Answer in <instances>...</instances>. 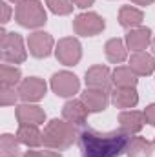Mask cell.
Here are the masks:
<instances>
[{
	"instance_id": "6da1fadb",
	"label": "cell",
	"mask_w": 155,
	"mask_h": 157,
	"mask_svg": "<svg viewBox=\"0 0 155 157\" xmlns=\"http://www.w3.org/2000/svg\"><path fill=\"white\" fill-rule=\"evenodd\" d=\"M128 141V135L120 130L110 133L84 130L78 135L82 157H119L122 152H126Z\"/></svg>"
},
{
	"instance_id": "7a4b0ae2",
	"label": "cell",
	"mask_w": 155,
	"mask_h": 157,
	"mask_svg": "<svg viewBox=\"0 0 155 157\" xmlns=\"http://www.w3.org/2000/svg\"><path fill=\"white\" fill-rule=\"evenodd\" d=\"M75 139H77V133H75L73 124H70L68 121H60V119L49 121L42 132V143L49 150L70 148L75 143Z\"/></svg>"
},
{
	"instance_id": "3957f363",
	"label": "cell",
	"mask_w": 155,
	"mask_h": 157,
	"mask_svg": "<svg viewBox=\"0 0 155 157\" xmlns=\"http://www.w3.org/2000/svg\"><path fill=\"white\" fill-rule=\"evenodd\" d=\"M15 20L28 29H39L47 22V13L40 0H24L17 4Z\"/></svg>"
},
{
	"instance_id": "277c9868",
	"label": "cell",
	"mask_w": 155,
	"mask_h": 157,
	"mask_svg": "<svg viewBox=\"0 0 155 157\" xmlns=\"http://www.w3.org/2000/svg\"><path fill=\"white\" fill-rule=\"evenodd\" d=\"M0 55L6 64H22L28 57V51L24 48V40L15 31H2L0 39Z\"/></svg>"
},
{
	"instance_id": "5b68a950",
	"label": "cell",
	"mask_w": 155,
	"mask_h": 157,
	"mask_svg": "<svg viewBox=\"0 0 155 157\" xmlns=\"http://www.w3.org/2000/svg\"><path fill=\"white\" fill-rule=\"evenodd\" d=\"M104 28H106L104 18L95 11H84L73 20V31L80 37H95L102 33Z\"/></svg>"
},
{
	"instance_id": "8992f818",
	"label": "cell",
	"mask_w": 155,
	"mask_h": 157,
	"mask_svg": "<svg viewBox=\"0 0 155 157\" xmlns=\"http://www.w3.org/2000/svg\"><path fill=\"white\" fill-rule=\"evenodd\" d=\"M55 57L64 66H75L82 59V46L75 37H64L55 46Z\"/></svg>"
},
{
	"instance_id": "52a82bcc",
	"label": "cell",
	"mask_w": 155,
	"mask_h": 157,
	"mask_svg": "<svg viewBox=\"0 0 155 157\" xmlns=\"http://www.w3.org/2000/svg\"><path fill=\"white\" fill-rule=\"evenodd\" d=\"M49 86H51V90H53V93H55L57 97H66V99H70V97H73L75 93H78V90H80V80H78V77L75 73H71V71H57V73H53Z\"/></svg>"
},
{
	"instance_id": "ba28073f",
	"label": "cell",
	"mask_w": 155,
	"mask_h": 157,
	"mask_svg": "<svg viewBox=\"0 0 155 157\" xmlns=\"http://www.w3.org/2000/svg\"><path fill=\"white\" fill-rule=\"evenodd\" d=\"M17 90H18V97L22 102H39L44 99L47 91V84L39 77H28L22 78Z\"/></svg>"
},
{
	"instance_id": "9c48e42d",
	"label": "cell",
	"mask_w": 155,
	"mask_h": 157,
	"mask_svg": "<svg viewBox=\"0 0 155 157\" xmlns=\"http://www.w3.org/2000/svg\"><path fill=\"white\" fill-rule=\"evenodd\" d=\"M55 40L46 31H35L28 37V49L35 59H46L55 51Z\"/></svg>"
},
{
	"instance_id": "30bf717a",
	"label": "cell",
	"mask_w": 155,
	"mask_h": 157,
	"mask_svg": "<svg viewBox=\"0 0 155 157\" xmlns=\"http://www.w3.org/2000/svg\"><path fill=\"white\" fill-rule=\"evenodd\" d=\"M113 71H110L108 66H102V64H95L91 66L86 75H84V80H86V86L88 88H95V90H110L112 82H113V77H112Z\"/></svg>"
},
{
	"instance_id": "8fae6325",
	"label": "cell",
	"mask_w": 155,
	"mask_h": 157,
	"mask_svg": "<svg viewBox=\"0 0 155 157\" xmlns=\"http://www.w3.org/2000/svg\"><path fill=\"white\" fill-rule=\"evenodd\" d=\"M15 115L18 124H33V126H40L46 121V112L35 102H22L17 106Z\"/></svg>"
},
{
	"instance_id": "7c38bea8",
	"label": "cell",
	"mask_w": 155,
	"mask_h": 157,
	"mask_svg": "<svg viewBox=\"0 0 155 157\" xmlns=\"http://www.w3.org/2000/svg\"><path fill=\"white\" fill-rule=\"evenodd\" d=\"M89 113L91 112L88 110V106L84 104L82 99H70L62 106V117H64V121H68L73 126H82L88 121Z\"/></svg>"
},
{
	"instance_id": "4fadbf2b",
	"label": "cell",
	"mask_w": 155,
	"mask_h": 157,
	"mask_svg": "<svg viewBox=\"0 0 155 157\" xmlns=\"http://www.w3.org/2000/svg\"><path fill=\"white\" fill-rule=\"evenodd\" d=\"M144 113L137 110H124L119 113V128L126 135H135L144 126Z\"/></svg>"
},
{
	"instance_id": "5bb4252c",
	"label": "cell",
	"mask_w": 155,
	"mask_h": 157,
	"mask_svg": "<svg viewBox=\"0 0 155 157\" xmlns=\"http://www.w3.org/2000/svg\"><path fill=\"white\" fill-rule=\"evenodd\" d=\"M82 101L88 106V110L91 113H99L104 112L112 101V97L108 95L106 90H95V88H86V91L82 93Z\"/></svg>"
},
{
	"instance_id": "9a60e30c",
	"label": "cell",
	"mask_w": 155,
	"mask_h": 157,
	"mask_svg": "<svg viewBox=\"0 0 155 157\" xmlns=\"http://www.w3.org/2000/svg\"><path fill=\"white\" fill-rule=\"evenodd\" d=\"M152 29L150 28H135V29H130L124 37V42L128 46V49H131L133 53L135 51H146V48L152 44Z\"/></svg>"
},
{
	"instance_id": "2e32d148",
	"label": "cell",
	"mask_w": 155,
	"mask_h": 157,
	"mask_svg": "<svg viewBox=\"0 0 155 157\" xmlns=\"http://www.w3.org/2000/svg\"><path fill=\"white\" fill-rule=\"evenodd\" d=\"M130 68L137 77H148L155 71V57L148 51H135L130 57Z\"/></svg>"
},
{
	"instance_id": "e0dca14e",
	"label": "cell",
	"mask_w": 155,
	"mask_h": 157,
	"mask_svg": "<svg viewBox=\"0 0 155 157\" xmlns=\"http://www.w3.org/2000/svg\"><path fill=\"white\" fill-rule=\"evenodd\" d=\"M112 102L120 110H131L139 102V93L135 88H113L112 91Z\"/></svg>"
},
{
	"instance_id": "ac0fdd59",
	"label": "cell",
	"mask_w": 155,
	"mask_h": 157,
	"mask_svg": "<svg viewBox=\"0 0 155 157\" xmlns=\"http://www.w3.org/2000/svg\"><path fill=\"white\" fill-rule=\"evenodd\" d=\"M144 20V13L139 9V7H133V6H122L119 9V24L126 29H135V28H141Z\"/></svg>"
},
{
	"instance_id": "d6986e66",
	"label": "cell",
	"mask_w": 155,
	"mask_h": 157,
	"mask_svg": "<svg viewBox=\"0 0 155 157\" xmlns=\"http://www.w3.org/2000/svg\"><path fill=\"white\" fill-rule=\"evenodd\" d=\"M17 139L20 141V144L28 146V148H37L42 143V132L39 130V126L33 124H20L17 130Z\"/></svg>"
},
{
	"instance_id": "ffe728a7",
	"label": "cell",
	"mask_w": 155,
	"mask_h": 157,
	"mask_svg": "<svg viewBox=\"0 0 155 157\" xmlns=\"http://www.w3.org/2000/svg\"><path fill=\"white\" fill-rule=\"evenodd\" d=\"M104 53L112 64H120L128 59V46L122 39H110L104 46Z\"/></svg>"
},
{
	"instance_id": "44dd1931",
	"label": "cell",
	"mask_w": 155,
	"mask_h": 157,
	"mask_svg": "<svg viewBox=\"0 0 155 157\" xmlns=\"http://www.w3.org/2000/svg\"><path fill=\"white\" fill-rule=\"evenodd\" d=\"M128 157H152L153 155V143L144 137H131L126 146Z\"/></svg>"
},
{
	"instance_id": "7402d4cb",
	"label": "cell",
	"mask_w": 155,
	"mask_h": 157,
	"mask_svg": "<svg viewBox=\"0 0 155 157\" xmlns=\"http://www.w3.org/2000/svg\"><path fill=\"white\" fill-rule=\"evenodd\" d=\"M112 77H113V84L117 88H135L139 82L135 71L130 66H117L112 73Z\"/></svg>"
},
{
	"instance_id": "603a6c76",
	"label": "cell",
	"mask_w": 155,
	"mask_h": 157,
	"mask_svg": "<svg viewBox=\"0 0 155 157\" xmlns=\"http://www.w3.org/2000/svg\"><path fill=\"white\" fill-rule=\"evenodd\" d=\"M0 157H20V141L17 135L2 133L0 137Z\"/></svg>"
},
{
	"instance_id": "cb8c5ba5",
	"label": "cell",
	"mask_w": 155,
	"mask_h": 157,
	"mask_svg": "<svg viewBox=\"0 0 155 157\" xmlns=\"http://www.w3.org/2000/svg\"><path fill=\"white\" fill-rule=\"evenodd\" d=\"M0 82H2V86H11V88L18 86L22 82L20 68H17L15 64H6L4 62L2 68H0Z\"/></svg>"
},
{
	"instance_id": "d4e9b609",
	"label": "cell",
	"mask_w": 155,
	"mask_h": 157,
	"mask_svg": "<svg viewBox=\"0 0 155 157\" xmlns=\"http://www.w3.org/2000/svg\"><path fill=\"white\" fill-rule=\"evenodd\" d=\"M46 6L53 15L64 17V15H70L73 11L75 2L73 0H46Z\"/></svg>"
},
{
	"instance_id": "484cf974",
	"label": "cell",
	"mask_w": 155,
	"mask_h": 157,
	"mask_svg": "<svg viewBox=\"0 0 155 157\" xmlns=\"http://www.w3.org/2000/svg\"><path fill=\"white\" fill-rule=\"evenodd\" d=\"M18 90L11 86H2L0 88V104L2 106H13L18 101Z\"/></svg>"
},
{
	"instance_id": "4316f807",
	"label": "cell",
	"mask_w": 155,
	"mask_h": 157,
	"mask_svg": "<svg viewBox=\"0 0 155 157\" xmlns=\"http://www.w3.org/2000/svg\"><path fill=\"white\" fill-rule=\"evenodd\" d=\"M142 113H144V121H146L148 124L155 126V102L150 104V106H146V110H144Z\"/></svg>"
},
{
	"instance_id": "83f0119b",
	"label": "cell",
	"mask_w": 155,
	"mask_h": 157,
	"mask_svg": "<svg viewBox=\"0 0 155 157\" xmlns=\"http://www.w3.org/2000/svg\"><path fill=\"white\" fill-rule=\"evenodd\" d=\"M0 9H2V24H7L11 18V7L7 6V2H0Z\"/></svg>"
},
{
	"instance_id": "f1b7e54d",
	"label": "cell",
	"mask_w": 155,
	"mask_h": 157,
	"mask_svg": "<svg viewBox=\"0 0 155 157\" xmlns=\"http://www.w3.org/2000/svg\"><path fill=\"white\" fill-rule=\"evenodd\" d=\"M73 2H75V7H80V9H86L95 4V0H73Z\"/></svg>"
},
{
	"instance_id": "f546056e",
	"label": "cell",
	"mask_w": 155,
	"mask_h": 157,
	"mask_svg": "<svg viewBox=\"0 0 155 157\" xmlns=\"http://www.w3.org/2000/svg\"><path fill=\"white\" fill-rule=\"evenodd\" d=\"M42 157H62V155L55 150H46V152H42Z\"/></svg>"
},
{
	"instance_id": "4dcf8cb0",
	"label": "cell",
	"mask_w": 155,
	"mask_h": 157,
	"mask_svg": "<svg viewBox=\"0 0 155 157\" xmlns=\"http://www.w3.org/2000/svg\"><path fill=\"white\" fill-rule=\"evenodd\" d=\"M22 157H42V152H37V150H28Z\"/></svg>"
},
{
	"instance_id": "1f68e13d",
	"label": "cell",
	"mask_w": 155,
	"mask_h": 157,
	"mask_svg": "<svg viewBox=\"0 0 155 157\" xmlns=\"http://www.w3.org/2000/svg\"><path fill=\"white\" fill-rule=\"evenodd\" d=\"M133 4H137V6H150V4H153L155 0H131Z\"/></svg>"
},
{
	"instance_id": "d6a6232c",
	"label": "cell",
	"mask_w": 155,
	"mask_h": 157,
	"mask_svg": "<svg viewBox=\"0 0 155 157\" xmlns=\"http://www.w3.org/2000/svg\"><path fill=\"white\" fill-rule=\"evenodd\" d=\"M152 48H153V53H155V37H153V40H152Z\"/></svg>"
},
{
	"instance_id": "836d02e7",
	"label": "cell",
	"mask_w": 155,
	"mask_h": 157,
	"mask_svg": "<svg viewBox=\"0 0 155 157\" xmlns=\"http://www.w3.org/2000/svg\"><path fill=\"white\" fill-rule=\"evenodd\" d=\"M11 2H15V4H20V2H24V0H11Z\"/></svg>"
},
{
	"instance_id": "e575fe53",
	"label": "cell",
	"mask_w": 155,
	"mask_h": 157,
	"mask_svg": "<svg viewBox=\"0 0 155 157\" xmlns=\"http://www.w3.org/2000/svg\"><path fill=\"white\" fill-rule=\"evenodd\" d=\"M153 146H155V139H153Z\"/></svg>"
}]
</instances>
